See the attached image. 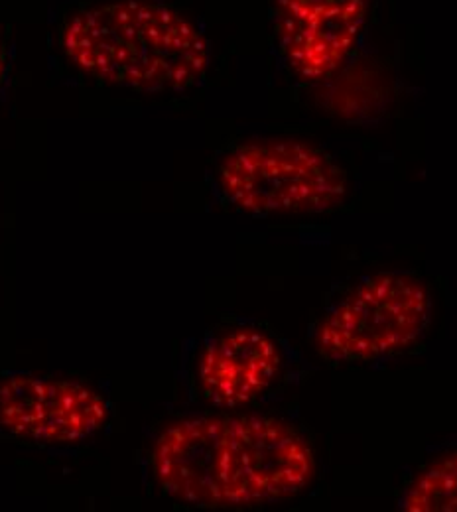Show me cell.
I'll return each instance as SVG.
<instances>
[{"label": "cell", "instance_id": "cell-1", "mask_svg": "<svg viewBox=\"0 0 457 512\" xmlns=\"http://www.w3.org/2000/svg\"><path fill=\"white\" fill-rule=\"evenodd\" d=\"M150 463L164 495L197 509L286 501L316 475L308 442L286 422L259 414L178 420L158 436Z\"/></svg>", "mask_w": 457, "mask_h": 512}, {"label": "cell", "instance_id": "cell-2", "mask_svg": "<svg viewBox=\"0 0 457 512\" xmlns=\"http://www.w3.org/2000/svg\"><path fill=\"white\" fill-rule=\"evenodd\" d=\"M67 58L109 85L184 91L209 67V42L182 12L156 0H111L79 10L64 30Z\"/></svg>", "mask_w": 457, "mask_h": 512}, {"label": "cell", "instance_id": "cell-3", "mask_svg": "<svg viewBox=\"0 0 457 512\" xmlns=\"http://www.w3.org/2000/svg\"><path fill=\"white\" fill-rule=\"evenodd\" d=\"M217 188L229 205L249 215H320L345 199L347 174L318 146L264 138L225 154Z\"/></svg>", "mask_w": 457, "mask_h": 512}, {"label": "cell", "instance_id": "cell-4", "mask_svg": "<svg viewBox=\"0 0 457 512\" xmlns=\"http://www.w3.org/2000/svg\"><path fill=\"white\" fill-rule=\"evenodd\" d=\"M430 314V292L418 278L373 274L327 308L314 331V347L331 363H373L414 345Z\"/></svg>", "mask_w": 457, "mask_h": 512}, {"label": "cell", "instance_id": "cell-5", "mask_svg": "<svg viewBox=\"0 0 457 512\" xmlns=\"http://www.w3.org/2000/svg\"><path fill=\"white\" fill-rule=\"evenodd\" d=\"M107 398L87 384L38 375H10L0 383V428L34 444H79L109 422Z\"/></svg>", "mask_w": 457, "mask_h": 512}, {"label": "cell", "instance_id": "cell-6", "mask_svg": "<svg viewBox=\"0 0 457 512\" xmlns=\"http://www.w3.org/2000/svg\"><path fill=\"white\" fill-rule=\"evenodd\" d=\"M369 0H276L278 46L304 81H326L355 52Z\"/></svg>", "mask_w": 457, "mask_h": 512}, {"label": "cell", "instance_id": "cell-7", "mask_svg": "<svg viewBox=\"0 0 457 512\" xmlns=\"http://www.w3.org/2000/svg\"><path fill=\"white\" fill-rule=\"evenodd\" d=\"M282 353L276 341L257 327H233L211 337L197 359L201 396L217 408H243L276 383Z\"/></svg>", "mask_w": 457, "mask_h": 512}, {"label": "cell", "instance_id": "cell-8", "mask_svg": "<svg viewBox=\"0 0 457 512\" xmlns=\"http://www.w3.org/2000/svg\"><path fill=\"white\" fill-rule=\"evenodd\" d=\"M398 509L457 512V451L424 467L400 495Z\"/></svg>", "mask_w": 457, "mask_h": 512}, {"label": "cell", "instance_id": "cell-9", "mask_svg": "<svg viewBox=\"0 0 457 512\" xmlns=\"http://www.w3.org/2000/svg\"><path fill=\"white\" fill-rule=\"evenodd\" d=\"M4 71H6V56H4V48L0 44V85H2V79H4Z\"/></svg>", "mask_w": 457, "mask_h": 512}]
</instances>
